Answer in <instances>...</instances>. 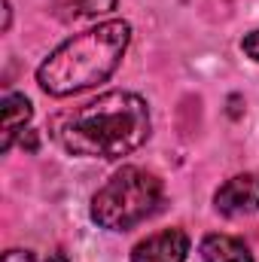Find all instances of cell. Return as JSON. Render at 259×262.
<instances>
[{
    "label": "cell",
    "instance_id": "cell-3",
    "mask_svg": "<svg viewBox=\"0 0 259 262\" xmlns=\"http://www.w3.org/2000/svg\"><path fill=\"white\" fill-rule=\"evenodd\" d=\"M162 204V180L143 168L116 171L92 198V220L110 232H128Z\"/></svg>",
    "mask_w": 259,
    "mask_h": 262
},
{
    "label": "cell",
    "instance_id": "cell-5",
    "mask_svg": "<svg viewBox=\"0 0 259 262\" xmlns=\"http://www.w3.org/2000/svg\"><path fill=\"white\" fill-rule=\"evenodd\" d=\"M189 238L183 229H165L140 241L131 253V262H186Z\"/></svg>",
    "mask_w": 259,
    "mask_h": 262
},
{
    "label": "cell",
    "instance_id": "cell-2",
    "mask_svg": "<svg viewBox=\"0 0 259 262\" xmlns=\"http://www.w3.org/2000/svg\"><path fill=\"white\" fill-rule=\"evenodd\" d=\"M131 40L128 21H104L61 43L37 70V82L46 95L67 98L85 92L113 76Z\"/></svg>",
    "mask_w": 259,
    "mask_h": 262
},
{
    "label": "cell",
    "instance_id": "cell-9",
    "mask_svg": "<svg viewBox=\"0 0 259 262\" xmlns=\"http://www.w3.org/2000/svg\"><path fill=\"white\" fill-rule=\"evenodd\" d=\"M241 49L253 58V61H259V31H253V34H247L244 40H241Z\"/></svg>",
    "mask_w": 259,
    "mask_h": 262
},
{
    "label": "cell",
    "instance_id": "cell-7",
    "mask_svg": "<svg viewBox=\"0 0 259 262\" xmlns=\"http://www.w3.org/2000/svg\"><path fill=\"white\" fill-rule=\"evenodd\" d=\"M201 253H204V262H253L247 244L232 235H207L201 241Z\"/></svg>",
    "mask_w": 259,
    "mask_h": 262
},
{
    "label": "cell",
    "instance_id": "cell-1",
    "mask_svg": "<svg viewBox=\"0 0 259 262\" xmlns=\"http://www.w3.org/2000/svg\"><path fill=\"white\" fill-rule=\"evenodd\" d=\"M58 140L67 152L89 159L128 156L149 137L146 101L131 92H107L58 122Z\"/></svg>",
    "mask_w": 259,
    "mask_h": 262
},
{
    "label": "cell",
    "instance_id": "cell-10",
    "mask_svg": "<svg viewBox=\"0 0 259 262\" xmlns=\"http://www.w3.org/2000/svg\"><path fill=\"white\" fill-rule=\"evenodd\" d=\"M3 262H34V253H28V250H9V253H3Z\"/></svg>",
    "mask_w": 259,
    "mask_h": 262
},
{
    "label": "cell",
    "instance_id": "cell-4",
    "mask_svg": "<svg viewBox=\"0 0 259 262\" xmlns=\"http://www.w3.org/2000/svg\"><path fill=\"white\" fill-rule=\"evenodd\" d=\"M213 204L226 216H241V213L259 210V174H238V177L226 180L217 189Z\"/></svg>",
    "mask_w": 259,
    "mask_h": 262
},
{
    "label": "cell",
    "instance_id": "cell-6",
    "mask_svg": "<svg viewBox=\"0 0 259 262\" xmlns=\"http://www.w3.org/2000/svg\"><path fill=\"white\" fill-rule=\"evenodd\" d=\"M34 107L25 95H6L3 98V152L12 149L15 137L25 134V125L31 122Z\"/></svg>",
    "mask_w": 259,
    "mask_h": 262
},
{
    "label": "cell",
    "instance_id": "cell-11",
    "mask_svg": "<svg viewBox=\"0 0 259 262\" xmlns=\"http://www.w3.org/2000/svg\"><path fill=\"white\" fill-rule=\"evenodd\" d=\"M46 262H70V259H67L61 250H55V253H49V259H46Z\"/></svg>",
    "mask_w": 259,
    "mask_h": 262
},
{
    "label": "cell",
    "instance_id": "cell-8",
    "mask_svg": "<svg viewBox=\"0 0 259 262\" xmlns=\"http://www.w3.org/2000/svg\"><path fill=\"white\" fill-rule=\"evenodd\" d=\"M113 9H116V0H76V15H104Z\"/></svg>",
    "mask_w": 259,
    "mask_h": 262
}]
</instances>
